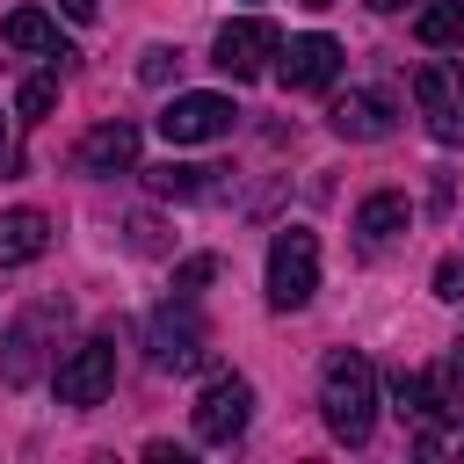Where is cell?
<instances>
[{"label":"cell","mask_w":464,"mask_h":464,"mask_svg":"<svg viewBox=\"0 0 464 464\" xmlns=\"http://www.w3.org/2000/svg\"><path fill=\"white\" fill-rule=\"evenodd\" d=\"M319 420H326V435L334 442H370V428H377V362L370 355H355V348H334L326 362H319Z\"/></svg>","instance_id":"6da1fadb"},{"label":"cell","mask_w":464,"mask_h":464,"mask_svg":"<svg viewBox=\"0 0 464 464\" xmlns=\"http://www.w3.org/2000/svg\"><path fill=\"white\" fill-rule=\"evenodd\" d=\"M312 290H319V232L312 225H283L268 239V304L297 312V304H312Z\"/></svg>","instance_id":"7a4b0ae2"},{"label":"cell","mask_w":464,"mask_h":464,"mask_svg":"<svg viewBox=\"0 0 464 464\" xmlns=\"http://www.w3.org/2000/svg\"><path fill=\"white\" fill-rule=\"evenodd\" d=\"M188 420H196V442H210V450H232V442L246 435V420H254V384H246L239 370H218V377L196 392Z\"/></svg>","instance_id":"3957f363"},{"label":"cell","mask_w":464,"mask_h":464,"mask_svg":"<svg viewBox=\"0 0 464 464\" xmlns=\"http://www.w3.org/2000/svg\"><path fill=\"white\" fill-rule=\"evenodd\" d=\"M413 109H420V123H428L435 145H464V65L428 58L413 72Z\"/></svg>","instance_id":"277c9868"},{"label":"cell","mask_w":464,"mask_h":464,"mask_svg":"<svg viewBox=\"0 0 464 464\" xmlns=\"http://www.w3.org/2000/svg\"><path fill=\"white\" fill-rule=\"evenodd\" d=\"M145 341H152V362H160V370H203V355H210V334H203V319H196V297L160 304V312L145 319Z\"/></svg>","instance_id":"5b68a950"},{"label":"cell","mask_w":464,"mask_h":464,"mask_svg":"<svg viewBox=\"0 0 464 464\" xmlns=\"http://www.w3.org/2000/svg\"><path fill=\"white\" fill-rule=\"evenodd\" d=\"M51 384H58V406H102V399L116 392V341H109V334H87V341L51 370Z\"/></svg>","instance_id":"8992f818"},{"label":"cell","mask_w":464,"mask_h":464,"mask_svg":"<svg viewBox=\"0 0 464 464\" xmlns=\"http://www.w3.org/2000/svg\"><path fill=\"white\" fill-rule=\"evenodd\" d=\"M232 94H210V87H196V94H174L167 109H160V138L167 145H210V138H232Z\"/></svg>","instance_id":"52a82bcc"},{"label":"cell","mask_w":464,"mask_h":464,"mask_svg":"<svg viewBox=\"0 0 464 464\" xmlns=\"http://www.w3.org/2000/svg\"><path fill=\"white\" fill-rule=\"evenodd\" d=\"M276 22H261V14H239V22H225L218 29V44H210V65L218 72H232V80H254L268 58H276Z\"/></svg>","instance_id":"ba28073f"},{"label":"cell","mask_w":464,"mask_h":464,"mask_svg":"<svg viewBox=\"0 0 464 464\" xmlns=\"http://www.w3.org/2000/svg\"><path fill=\"white\" fill-rule=\"evenodd\" d=\"M276 58H283L276 72H283V87H290V94H326V87L341 80V44H334V36H319V29H312V36L276 44Z\"/></svg>","instance_id":"9c48e42d"},{"label":"cell","mask_w":464,"mask_h":464,"mask_svg":"<svg viewBox=\"0 0 464 464\" xmlns=\"http://www.w3.org/2000/svg\"><path fill=\"white\" fill-rule=\"evenodd\" d=\"M51 326H65V297L29 304V312L7 326V355H0V377H7V384H36V370H44V334H51Z\"/></svg>","instance_id":"30bf717a"},{"label":"cell","mask_w":464,"mask_h":464,"mask_svg":"<svg viewBox=\"0 0 464 464\" xmlns=\"http://www.w3.org/2000/svg\"><path fill=\"white\" fill-rule=\"evenodd\" d=\"M326 123H334V138H348V145H377V138L399 130V109H392V94H377V87H348V94L326 109Z\"/></svg>","instance_id":"8fae6325"},{"label":"cell","mask_w":464,"mask_h":464,"mask_svg":"<svg viewBox=\"0 0 464 464\" xmlns=\"http://www.w3.org/2000/svg\"><path fill=\"white\" fill-rule=\"evenodd\" d=\"M72 167H80V174H130V167H138V123H123V116L94 123V130L72 145Z\"/></svg>","instance_id":"7c38bea8"},{"label":"cell","mask_w":464,"mask_h":464,"mask_svg":"<svg viewBox=\"0 0 464 464\" xmlns=\"http://www.w3.org/2000/svg\"><path fill=\"white\" fill-rule=\"evenodd\" d=\"M406 225H413V203H406L399 188H377V196L355 203V246H362V254H384Z\"/></svg>","instance_id":"4fadbf2b"},{"label":"cell","mask_w":464,"mask_h":464,"mask_svg":"<svg viewBox=\"0 0 464 464\" xmlns=\"http://www.w3.org/2000/svg\"><path fill=\"white\" fill-rule=\"evenodd\" d=\"M51 254V218L44 210H0V268H29Z\"/></svg>","instance_id":"5bb4252c"},{"label":"cell","mask_w":464,"mask_h":464,"mask_svg":"<svg viewBox=\"0 0 464 464\" xmlns=\"http://www.w3.org/2000/svg\"><path fill=\"white\" fill-rule=\"evenodd\" d=\"M0 36H7V44L22 51V58H44V65H65V58H72V44L58 36V22H51L44 7H14Z\"/></svg>","instance_id":"9a60e30c"},{"label":"cell","mask_w":464,"mask_h":464,"mask_svg":"<svg viewBox=\"0 0 464 464\" xmlns=\"http://www.w3.org/2000/svg\"><path fill=\"white\" fill-rule=\"evenodd\" d=\"M145 181H152V196L196 203V196H210V188H218V167H174V160H167V167H152Z\"/></svg>","instance_id":"2e32d148"},{"label":"cell","mask_w":464,"mask_h":464,"mask_svg":"<svg viewBox=\"0 0 464 464\" xmlns=\"http://www.w3.org/2000/svg\"><path fill=\"white\" fill-rule=\"evenodd\" d=\"M413 36H420L428 51L464 44V0H435V7H420V14H413Z\"/></svg>","instance_id":"e0dca14e"},{"label":"cell","mask_w":464,"mask_h":464,"mask_svg":"<svg viewBox=\"0 0 464 464\" xmlns=\"http://www.w3.org/2000/svg\"><path fill=\"white\" fill-rule=\"evenodd\" d=\"M51 102H58V65L51 72H36V80H22V94H14V116H51Z\"/></svg>","instance_id":"ac0fdd59"},{"label":"cell","mask_w":464,"mask_h":464,"mask_svg":"<svg viewBox=\"0 0 464 464\" xmlns=\"http://www.w3.org/2000/svg\"><path fill=\"white\" fill-rule=\"evenodd\" d=\"M210 276H218V261H210V254H188V261L174 268V297H196Z\"/></svg>","instance_id":"d6986e66"},{"label":"cell","mask_w":464,"mask_h":464,"mask_svg":"<svg viewBox=\"0 0 464 464\" xmlns=\"http://www.w3.org/2000/svg\"><path fill=\"white\" fill-rule=\"evenodd\" d=\"M435 297L442 304H464V254H442L435 261Z\"/></svg>","instance_id":"ffe728a7"},{"label":"cell","mask_w":464,"mask_h":464,"mask_svg":"<svg viewBox=\"0 0 464 464\" xmlns=\"http://www.w3.org/2000/svg\"><path fill=\"white\" fill-rule=\"evenodd\" d=\"M174 65H181V58H174L167 44H152V51H145V65H138V80H152V87H160V80H167Z\"/></svg>","instance_id":"44dd1931"},{"label":"cell","mask_w":464,"mask_h":464,"mask_svg":"<svg viewBox=\"0 0 464 464\" xmlns=\"http://www.w3.org/2000/svg\"><path fill=\"white\" fill-rule=\"evenodd\" d=\"M58 7H65V22H94L102 14V0H58Z\"/></svg>","instance_id":"7402d4cb"},{"label":"cell","mask_w":464,"mask_h":464,"mask_svg":"<svg viewBox=\"0 0 464 464\" xmlns=\"http://www.w3.org/2000/svg\"><path fill=\"white\" fill-rule=\"evenodd\" d=\"M370 7H377V14H399V7H406V0H370Z\"/></svg>","instance_id":"603a6c76"},{"label":"cell","mask_w":464,"mask_h":464,"mask_svg":"<svg viewBox=\"0 0 464 464\" xmlns=\"http://www.w3.org/2000/svg\"><path fill=\"white\" fill-rule=\"evenodd\" d=\"M0 152H7V116H0Z\"/></svg>","instance_id":"cb8c5ba5"},{"label":"cell","mask_w":464,"mask_h":464,"mask_svg":"<svg viewBox=\"0 0 464 464\" xmlns=\"http://www.w3.org/2000/svg\"><path fill=\"white\" fill-rule=\"evenodd\" d=\"M304 7H334V0H304Z\"/></svg>","instance_id":"d4e9b609"}]
</instances>
